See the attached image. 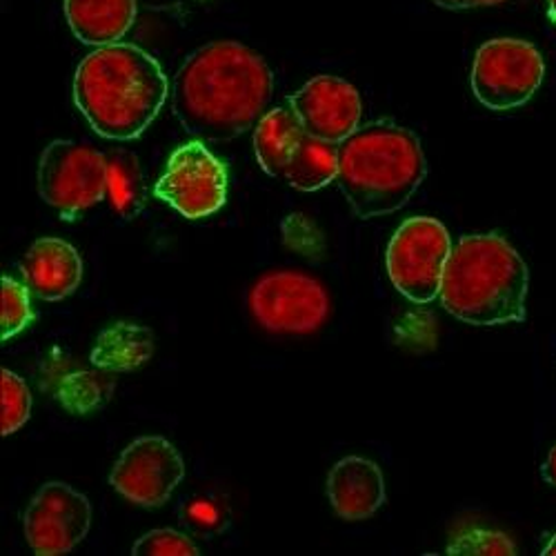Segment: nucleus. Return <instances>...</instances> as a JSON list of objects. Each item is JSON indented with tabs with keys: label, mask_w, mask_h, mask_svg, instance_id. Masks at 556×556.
Masks as SVG:
<instances>
[{
	"label": "nucleus",
	"mask_w": 556,
	"mask_h": 556,
	"mask_svg": "<svg viewBox=\"0 0 556 556\" xmlns=\"http://www.w3.org/2000/svg\"><path fill=\"white\" fill-rule=\"evenodd\" d=\"M305 134L341 146L358 129L363 103L354 85L339 76H316L290 99Z\"/></svg>",
	"instance_id": "obj_12"
},
{
	"label": "nucleus",
	"mask_w": 556,
	"mask_h": 556,
	"mask_svg": "<svg viewBox=\"0 0 556 556\" xmlns=\"http://www.w3.org/2000/svg\"><path fill=\"white\" fill-rule=\"evenodd\" d=\"M547 14L556 23V0H547Z\"/></svg>",
	"instance_id": "obj_28"
},
{
	"label": "nucleus",
	"mask_w": 556,
	"mask_h": 556,
	"mask_svg": "<svg viewBox=\"0 0 556 556\" xmlns=\"http://www.w3.org/2000/svg\"><path fill=\"white\" fill-rule=\"evenodd\" d=\"M31 414V392L12 369H0V434L8 437L21 430Z\"/></svg>",
	"instance_id": "obj_21"
},
{
	"label": "nucleus",
	"mask_w": 556,
	"mask_h": 556,
	"mask_svg": "<svg viewBox=\"0 0 556 556\" xmlns=\"http://www.w3.org/2000/svg\"><path fill=\"white\" fill-rule=\"evenodd\" d=\"M40 199L74 220L108 197L105 154L76 141H54L38 161Z\"/></svg>",
	"instance_id": "obj_8"
},
{
	"label": "nucleus",
	"mask_w": 556,
	"mask_h": 556,
	"mask_svg": "<svg viewBox=\"0 0 556 556\" xmlns=\"http://www.w3.org/2000/svg\"><path fill=\"white\" fill-rule=\"evenodd\" d=\"M169 85L159 61L136 45H105L74 76V103L99 136L134 141L165 105Z\"/></svg>",
	"instance_id": "obj_2"
},
{
	"label": "nucleus",
	"mask_w": 556,
	"mask_h": 556,
	"mask_svg": "<svg viewBox=\"0 0 556 556\" xmlns=\"http://www.w3.org/2000/svg\"><path fill=\"white\" fill-rule=\"evenodd\" d=\"M74 36L94 48L118 42L136 18V0H65Z\"/></svg>",
	"instance_id": "obj_15"
},
{
	"label": "nucleus",
	"mask_w": 556,
	"mask_h": 556,
	"mask_svg": "<svg viewBox=\"0 0 556 556\" xmlns=\"http://www.w3.org/2000/svg\"><path fill=\"white\" fill-rule=\"evenodd\" d=\"M337 176L339 146L305 134L286 167V180L301 192H316Z\"/></svg>",
	"instance_id": "obj_19"
},
{
	"label": "nucleus",
	"mask_w": 556,
	"mask_h": 556,
	"mask_svg": "<svg viewBox=\"0 0 556 556\" xmlns=\"http://www.w3.org/2000/svg\"><path fill=\"white\" fill-rule=\"evenodd\" d=\"M31 320L34 309L29 288L16 283L10 276H3V281H0V339H3V343L14 339Z\"/></svg>",
	"instance_id": "obj_22"
},
{
	"label": "nucleus",
	"mask_w": 556,
	"mask_h": 556,
	"mask_svg": "<svg viewBox=\"0 0 556 556\" xmlns=\"http://www.w3.org/2000/svg\"><path fill=\"white\" fill-rule=\"evenodd\" d=\"M328 498L334 513L345 521L372 517L386 503L381 468L375 460L361 456L341 458L328 477Z\"/></svg>",
	"instance_id": "obj_13"
},
{
	"label": "nucleus",
	"mask_w": 556,
	"mask_h": 556,
	"mask_svg": "<svg viewBox=\"0 0 556 556\" xmlns=\"http://www.w3.org/2000/svg\"><path fill=\"white\" fill-rule=\"evenodd\" d=\"M452 239L445 225L430 216L407 218L388 245V274L412 303L428 305L441 294Z\"/></svg>",
	"instance_id": "obj_5"
},
{
	"label": "nucleus",
	"mask_w": 556,
	"mask_h": 556,
	"mask_svg": "<svg viewBox=\"0 0 556 556\" xmlns=\"http://www.w3.org/2000/svg\"><path fill=\"white\" fill-rule=\"evenodd\" d=\"M541 475H543V479L549 485L556 488V445L549 450V454H547V458L543 463V468H541Z\"/></svg>",
	"instance_id": "obj_26"
},
{
	"label": "nucleus",
	"mask_w": 556,
	"mask_h": 556,
	"mask_svg": "<svg viewBox=\"0 0 556 556\" xmlns=\"http://www.w3.org/2000/svg\"><path fill=\"white\" fill-rule=\"evenodd\" d=\"M305 136L303 123L292 105L267 112L254 131V152L261 167L276 178H286V167Z\"/></svg>",
	"instance_id": "obj_16"
},
{
	"label": "nucleus",
	"mask_w": 556,
	"mask_h": 556,
	"mask_svg": "<svg viewBox=\"0 0 556 556\" xmlns=\"http://www.w3.org/2000/svg\"><path fill=\"white\" fill-rule=\"evenodd\" d=\"M185 477L178 450L163 437H141L131 441L112 470V488L127 501L159 507Z\"/></svg>",
	"instance_id": "obj_11"
},
{
	"label": "nucleus",
	"mask_w": 556,
	"mask_h": 556,
	"mask_svg": "<svg viewBox=\"0 0 556 556\" xmlns=\"http://www.w3.org/2000/svg\"><path fill=\"white\" fill-rule=\"evenodd\" d=\"M178 515L185 530L203 539L223 534L231 519L225 498L212 492H201L185 498L178 507Z\"/></svg>",
	"instance_id": "obj_20"
},
{
	"label": "nucleus",
	"mask_w": 556,
	"mask_h": 556,
	"mask_svg": "<svg viewBox=\"0 0 556 556\" xmlns=\"http://www.w3.org/2000/svg\"><path fill=\"white\" fill-rule=\"evenodd\" d=\"M428 174L414 131L379 121L358 127L339 146V185L358 218L399 212Z\"/></svg>",
	"instance_id": "obj_3"
},
{
	"label": "nucleus",
	"mask_w": 556,
	"mask_h": 556,
	"mask_svg": "<svg viewBox=\"0 0 556 556\" xmlns=\"http://www.w3.org/2000/svg\"><path fill=\"white\" fill-rule=\"evenodd\" d=\"M541 554H543V556H556V534H552V539L547 541V545L543 547Z\"/></svg>",
	"instance_id": "obj_27"
},
{
	"label": "nucleus",
	"mask_w": 556,
	"mask_h": 556,
	"mask_svg": "<svg viewBox=\"0 0 556 556\" xmlns=\"http://www.w3.org/2000/svg\"><path fill=\"white\" fill-rule=\"evenodd\" d=\"M432 3L443 10H470V8H483V5H498L503 0H432Z\"/></svg>",
	"instance_id": "obj_25"
},
{
	"label": "nucleus",
	"mask_w": 556,
	"mask_h": 556,
	"mask_svg": "<svg viewBox=\"0 0 556 556\" xmlns=\"http://www.w3.org/2000/svg\"><path fill=\"white\" fill-rule=\"evenodd\" d=\"M258 326L271 334H314L330 316V294L303 271L278 269L261 276L248 294Z\"/></svg>",
	"instance_id": "obj_6"
},
{
	"label": "nucleus",
	"mask_w": 556,
	"mask_h": 556,
	"mask_svg": "<svg viewBox=\"0 0 556 556\" xmlns=\"http://www.w3.org/2000/svg\"><path fill=\"white\" fill-rule=\"evenodd\" d=\"M154 339L148 328L118 320L99 334L91 363L105 372H129L152 358Z\"/></svg>",
	"instance_id": "obj_17"
},
{
	"label": "nucleus",
	"mask_w": 556,
	"mask_h": 556,
	"mask_svg": "<svg viewBox=\"0 0 556 556\" xmlns=\"http://www.w3.org/2000/svg\"><path fill=\"white\" fill-rule=\"evenodd\" d=\"M545 63L536 45L494 38L481 45L472 65V91L481 105L505 112L526 105L541 87Z\"/></svg>",
	"instance_id": "obj_7"
},
{
	"label": "nucleus",
	"mask_w": 556,
	"mask_h": 556,
	"mask_svg": "<svg viewBox=\"0 0 556 556\" xmlns=\"http://www.w3.org/2000/svg\"><path fill=\"white\" fill-rule=\"evenodd\" d=\"M447 554H472V556H513L519 554L515 541L498 530L466 528L454 534L447 543Z\"/></svg>",
	"instance_id": "obj_23"
},
{
	"label": "nucleus",
	"mask_w": 556,
	"mask_h": 556,
	"mask_svg": "<svg viewBox=\"0 0 556 556\" xmlns=\"http://www.w3.org/2000/svg\"><path fill=\"white\" fill-rule=\"evenodd\" d=\"M134 556H197L199 547L190 536L176 530H152L131 547Z\"/></svg>",
	"instance_id": "obj_24"
},
{
	"label": "nucleus",
	"mask_w": 556,
	"mask_h": 556,
	"mask_svg": "<svg viewBox=\"0 0 556 556\" xmlns=\"http://www.w3.org/2000/svg\"><path fill=\"white\" fill-rule=\"evenodd\" d=\"M23 276L31 294L42 301H63L80 286L83 261L61 239H38L23 258Z\"/></svg>",
	"instance_id": "obj_14"
},
{
	"label": "nucleus",
	"mask_w": 556,
	"mask_h": 556,
	"mask_svg": "<svg viewBox=\"0 0 556 556\" xmlns=\"http://www.w3.org/2000/svg\"><path fill=\"white\" fill-rule=\"evenodd\" d=\"M89 498L67 483H45L29 501L23 528L29 547L38 556L72 552L89 532Z\"/></svg>",
	"instance_id": "obj_10"
},
{
	"label": "nucleus",
	"mask_w": 556,
	"mask_h": 556,
	"mask_svg": "<svg viewBox=\"0 0 556 556\" xmlns=\"http://www.w3.org/2000/svg\"><path fill=\"white\" fill-rule=\"evenodd\" d=\"M105 167L110 205L121 218H136L148 201V185L141 163L127 150H110L105 152Z\"/></svg>",
	"instance_id": "obj_18"
},
{
	"label": "nucleus",
	"mask_w": 556,
	"mask_h": 556,
	"mask_svg": "<svg viewBox=\"0 0 556 556\" xmlns=\"http://www.w3.org/2000/svg\"><path fill=\"white\" fill-rule=\"evenodd\" d=\"M274 74L265 59L235 40L190 54L174 78V114L197 141L229 143L267 112Z\"/></svg>",
	"instance_id": "obj_1"
},
{
	"label": "nucleus",
	"mask_w": 556,
	"mask_h": 556,
	"mask_svg": "<svg viewBox=\"0 0 556 556\" xmlns=\"http://www.w3.org/2000/svg\"><path fill=\"white\" fill-rule=\"evenodd\" d=\"M530 271L501 235L463 237L450 252L441 281V303L470 326L526 320Z\"/></svg>",
	"instance_id": "obj_4"
},
{
	"label": "nucleus",
	"mask_w": 556,
	"mask_h": 556,
	"mask_svg": "<svg viewBox=\"0 0 556 556\" xmlns=\"http://www.w3.org/2000/svg\"><path fill=\"white\" fill-rule=\"evenodd\" d=\"M154 192L185 218H205L227 201V167L201 141L185 143L169 156Z\"/></svg>",
	"instance_id": "obj_9"
}]
</instances>
